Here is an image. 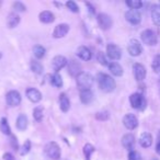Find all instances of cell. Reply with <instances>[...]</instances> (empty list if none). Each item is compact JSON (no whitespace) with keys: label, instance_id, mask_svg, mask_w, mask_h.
<instances>
[{"label":"cell","instance_id":"cell-17","mask_svg":"<svg viewBox=\"0 0 160 160\" xmlns=\"http://www.w3.org/2000/svg\"><path fill=\"white\" fill-rule=\"evenodd\" d=\"M27 97L33 103H38L42 100V93L35 88H29L27 90Z\"/></svg>","mask_w":160,"mask_h":160},{"label":"cell","instance_id":"cell-38","mask_svg":"<svg viewBox=\"0 0 160 160\" xmlns=\"http://www.w3.org/2000/svg\"><path fill=\"white\" fill-rule=\"evenodd\" d=\"M66 6H67V8H68L70 11H72V12H79V7L77 6V3L75 2V1H67L66 2Z\"/></svg>","mask_w":160,"mask_h":160},{"label":"cell","instance_id":"cell-6","mask_svg":"<svg viewBox=\"0 0 160 160\" xmlns=\"http://www.w3.org/2000/svg\"><path fill=\"white\" fill-rule=\"evenodd\" d=\"M6 101L9 107H18L21 103V94L16 90H11L6 96Z\"/></svg>","mask_w":160,"mask_h":160},{"label":"cell","instance_id":"cell-30","mask_svg":"<svg viewBox=\"0 0 160 160\" xmlns=\"http://www.w3.org/2000/svg\"><path fill=\"white\" fill-rule=\"evenodd\" d=\"M31 69L33 72L38 73V75H41V73L43 72V66L42 64H41L40 62H38V60H32L31 62Z\"/></svg>","mask_w":160,"mask_h":160},{"label":"cell","instance_id":"cell-31","mask_svg":"<svg viewBox=\"0 0 160 160\" xmlns=\"http://www.w3.org/2000/svg\"><path fill=\"white\" fill-rule=\"evenodd\" d=\"M94 150H96V148L91 144H86L83 146V153H85L86 160H90V157L94 152Z\"/></svg>","mask_w":160,"mask_h":160},{"label":"cell","instance_id":"cell-29","mask_svg":"<svg viewBox=\"0 0 160 160\" xmlns=\"http://www.w3.org/2000/svg\"><path fill=\"white\" fill-rule=\"evenodd\" d=\"M51 83L57 88L62 87V77H60V75H58L57 72L54 73V75H52L51 76Z\"/></svg>","mask_w":160,"mask_h":160},{"label":"cell","instance_id":"cell-41","mask_svg":"<svg viewBox=\"0 0 160 160\" xmlns=\"http://www.w3.org/2000/svg\"><path fill=\"white\" fill-rule=\"evenodd\" d=\"M17 137L13 135H11V140H10V144H11L12 148L14 149V150H18L19 149V145H18V142H17Z\"/></svg>","mask_w":160,"mask_h":160},{"label":"cell","instance_id":"cell-13","mask_svg":"<svg viewBox=\"0 0 160 160\" xmlns=\"http://www.w3.org/2000/svg\"><path fill=\"white\" fill-rule=\"evenodd\" d=\"M67 65V59L65 56H62V55H57L53 58L52 60V68L57 72L59 71L60 69H62L65 66Z\"/></svg>","mask_w":160,"mask_h":160},{"label":"cell","instance_id":"cell-22","mask_svg":"<svg viewBox=\"0 0 160 160\" xmlns=\"http://www.w3.org/2000/svg\"><path fill=\"white\" fill-rule=\"evenodd\" d=\"M151 19H152L153 24L160 27V6H152V8H151Z\"/></svg>","mask_w":160,"mask_h":160},{"label":"cell","instance_id":"cell-14","mask_svg":"<svg viewBox=\"0 0 160 160\" xmlns=\"http://www.w3.org/2000/svg\"><path fill=\"white\" fill-rule=\"evenodd\" d=\"M81 72H82V71H81V65H80L77 60H70L68 64V73L69 75L77 78Z\"/></svg>","mask_w":160,"mask_h":160},{"label":"cell","instance_id":"cell-19","mask_svg":"<svg viewBox=\"0 0 160 160\" xmlns=\"http://www.w3.org/2000/svg\"><path fill=\"white\" fill-rule=\"evenodd\" d=\"M19 23H20V17H19V14L16 13V12H11V13H9V16H8V18H7L8 28L13 29V28H16Z\"/></svg>","mask_w":160,"mask_h":160},{"label":"cell","instance_id":"cell-9","mask_svg":"<svg viewBox=\"0 0 160 160\" xmlns=\"http://www.w3.org/2000/svg\"><path fill=\"white\" fill-rule=\"evenodd\" d=\"M107 54L112 60H118L122 57V49L115 44H109L107 46Z\"/></svg>","mask_w":160,"mask_h":160},{"label":"cell","instance_id":"cell-12","mask_svg":"<svg viewBox=\"0 0 160 160\" xmlns=\"http://www.w3.org/2000/svg\"><path fill=\"white\" fill-rule=\"evenodd\" d=\"M133 72L134 77L137 81H142L146 77V68H145L144 65L139 64V62H136L133 66Z\"/></svg>","mask_w":160,"mask_h":160},{"label":"cell","instance_id":"cell-26","mask_svg":"<svg viewBox=\"0 0 160 160\" xmlns=\"http://www.w3.org/2000/svg\"><path fill=\"white\" fill-rule=\"evenodd\" d=\"M17 127H18L20 131H24L28 127V118L24 114H20L17 120Z\"/></svg>","mask_w":160,"mask_h":160},{"label":"cell","instance_id":"cell-18","mask_svg":"<svg viewBox=\"0 0 160 160\" xmlns=\"http://www.w3.org/2000/svg\"><path fill=\"white\" fill-rule=\"evenodd\" d=\"M77 56L79 58H81L82 60H86V62H88V60L91 59L92 53H91V51L88 48V47L79 46V47H78V49H77Z\"/></svg>","mask_w":160,"mask_h":160},{"label":"cell","instance_id":"cell-27","mask_svg":"<svg viewBox=\"0 0 160 160\" xmlns=\"http://www.w3.org/2000/svg\"><path fill=\"white\" fill-rule=\"evenodd\" d=\"M0 131L2 132V134H5V135H11V129H10V126L6 118H2L0 121Z\"/></svg>","mask_w":160,"mask_h":160},{"label":"cell","instance_id":"cell-21","mask_svg":"<svg viewBox=\"0 0 160 160\" xmlns=\"http://www.w3.org/2000/svg\"><path fill=\"white\" fill-rule=\"evenodd\" d=\"M139 144L144 148H148L152 144V136L149 133H142L139 137Z\"/></svg>","mask_w":160,"mask_h":160},{"label":"cell","instance_id":"cell-8","mask_svg":"<svg viewBox=\"0 0 160 160\" xmlns=\"http://www.w3.org/2000/svg\"><path fill=\"white\" fill-rule=\"evenodd\" d=\"M97 20H98L99 27H100L102 30H109L110 28L112 27V24H113L112 18L107 13L98 14V18H97Z\"/></svg>","mask_w":160,"mask_h":160},{"label":"cell","instance_id":"cell-4","mask_svg":"<svg viewBox=\"0 0 160 160\" xmlns=\"http://www.w3.org/2000/svg\"><path fill=\"white\" fill-rule=\"evenodd\" d=\"M140 38H142V41L144 42V44L148 45V46H153V45H156L158 42V38H157L156 33L152 31V30H149V29H147L142 32Z\"/></svg>","mask_w":160,"mask_h":160},{"label":"cell","instance_id":"cell-37","mask_svg":"<svg viewBox=\"0 0 160 160\" xmlns=\"http://www.w3.org/2000/svg\"><path fill=\"white\" fill-rule=\"evenodd\" d=\"M96 118L99 121H107L109 118V112L108 111H101V112H98L96 114Z\"/></svg>","mask_w":160,"mask_h":160},{"label":"cell","instance_id":"cell-36","mask_svg":"<svg viewBox=\"0 0 160 160\" xmlns=\"http://www.w3.org/2000/svg\"><path fill=\"white\" fill-rule=\"evenodd\" d=\"M30 149H31V142H30V140L28 139V140H25V142L23 144L22 148H21V150H20V153L22 156L27 155V153L30 151Z\"/></svg>","mask_w":160,"mask_h":160},{"label":"cell","instance_id":"cell-43","mask_svg":"<svg viewBox=\"0 0 160 160\" xmlns=\"http://www.w3.org/2000/svg\"><path fill=\"white\" fill-rule=\"evenodd\" d=\"M86 5H87V7H89V10H90V12H91V13H94V8L92 7V6L90 5L89 2H87V3H86Z\"/></svg>","mask_w":160,"mask_h":160},{"label":"cell","instance_id":"cell-10","mask_svg":"<svg viewBox=\"0 0 160 160\" xmlns=\"http://www.w3.org/2000/svg\"><path fill=\"white\" fill-rule=\"evenodd\" d=\"M125 19L128 21L131 24H139L140 21H142V16H140L139 11L138 10H128V11L125 13Z\"/></svg>","mask_w":160,"mask_h":160},{"label":"cell","instance_id":"cell-1","mask_svg":"<svg viewBox=\"0 0 160 160\" xmlns=\"http://www.w3.org/2000/svg\"><path fill=\"white\" fill-rule=\"evenodd\" d=\"M97 81L100 87V89L104 92H112L116 87L115 80L111 77V76L107 75V73L100 72L97 76Z\"/></svg>","mask_w":160,"mask_h":160},{"label":"cell","instance_id":"cell-35","mask_svg":"<svg viewBox=\"0 0 160 160\" xmlns=\"http://www.w3.org/2000/svg\"><path fill=\"white\" fill-rule=\"evenodd\" d=\"M97 59H98V62H100L102 66H109V62H108L107 57H105L103 52H98V54H97Z\"/></svg>","mask_w":160,"mask_h":160},{"label":"cell","instance_id":"cell-46","mask_svg":"<svg viewBox=\"0 0 160 160\" xmlns=\"http://www.w3.org/2000/svg\"><path fill=\"white\" fill-rule=\"evenodd\" d=\"M152 160H158V159H152Z\"/></svg>","mask_w":160,"mask_h":160},{"label":"cell","instance_id":"cell-33","mask_svg":"<svg viewBox=\"0 0 160 160\" xmlns=\"http://www.w3.org/2000/svg\"><path fill=\"white\" fill-rule=\"evenodd\" d=\"M151 68H152V70L155 71L156 73H160V54L159 55H156L155 57H153Z\"/></svg>","mask_w":160,"mask_h":160},{"label":"cell","instance_id":"cell-25","mask_svg":"<svg viewBox=\"0 0 160 160\" xmlns=\"http://www.w3.org/2000/svg\"><path fill=\"white\" fill-rule=\"evenodd\" d=\"M109 70L111 71V73H113V76L116 77H121L123 75V68L120 64L115 62H112L109 64Z\"/></svg>","mask_w":160,"mask_h":160},{"label":"cell","instance_id":"cell-11","mask_svg":"<svg viewBox=\"0 0 160 160\" xmlns=\"http://www.w3.org/2000/svg\"><path fill=\"white\" fill-rule=\"evenodd\" d=\"M123 124H124V126L126 127L127 129H131L132 131V129H135L136 127H137L138 120L134 114L128 113L124 116V118H123Z\"/></svg>","mask_w":160,"mask_h":160},{"label":"cell","instance_id":"cell-24","mask_svg":"<svg viewBox=\"0 0 160 160\" xmlns=\"http://www.w3.org/2000/svg\"><path fill=\"white\" fill-rule=\"evenodd\" d=\"M59 108L62 112H67L70 108V102H69V99L66 96V93L59 94Z\"/></svg>","mask_w":160,"mask_h":160},{"label":"cell","instance_id":"cell-5","mask_svg":"<svg viewBox=\"0 0 160 160\" xmlns=\"http://www.w3.org/2000/svg\"><path fill=\"white\" fill-rule=\"evenodd\" d=\"M129 102H131L132 108L136 110H144L146 108V100L145 98L142 96L140 93H133L131 97H129Z\"/></svg>","mask_w":160,"mask_h":160},{"label":"cell","instance_id":"cell-39","mask_svg":"<svg viewBox=\"0 0 160 160\" xmlns=\"http://www.w3.org/2000/svg\"><path fill=\"white\" fill-rule=\"evenodd\" d=\"M13 9L16 10L17 12H23L27 10V7H25L22 2H20V1H17V2L13 3Z\"/></svg>","mask_w":160,"mask_h":160},{"label":"cell","instance_id":"cell-45","mask_svg":"<svg viewBox=\"0 0 160 160\" xmlns=\"http://www.w3.org/2000/svg\"><path fill=\"white\" fill-rule=\"evenodd\" d=\"M159 86H160V79H159Z\"/></svg>","mask_w":160,"mask_h":160},{"label":"cell","instance_id":"cell-16","mask_svg":"<svg viewBox=\"0 0 160 160\" xmlns=\"http://www.w3.org/2000/svg\"><path fill=\"white\" fill-rule=\"evenodd\" d=\"M69 31V25L66 24V23H62V24L56 25L55 30L53 32V36L55 38H64Z\"/></svg>","mask_w":160,"mask_h":160},{"label":"cell","instance_id":"cell-40","mask_svg":"<svg viewBox=\"0 0 160 160\" xmlns=\"http://www.w3.org/2000/svg\"><path fill=\"white\" fill-rule=\"evenodd\" d=\"M128 160H142L140 155L137 152V151H129L128 153Z\"/></svg>","mask_w":160,"mask_h":160},{"label":"cell","instance_id":"cell-7","mask_svg":"<svg viewBox=\"0 0 160 160\" xmlns=\"http://www.w3.org/2000/svg\"><path fill=\"white\" fill-rule=\"evenodd\" d=\"M127 51H128L129 55L132 56H139L142 53V46L139 43V41L133 38V40L129 41L128 47H127Z\"/></svg>","mask_w":160,"mask_h":160},{"label":"cell","instance_id":"cell-20","mask_svg":"<svg viewBox=\"0 0 160 160\" xmlns=\"http://www.w3.org/2000/svg\"><path fill=\"white\" fill-rule=\"evenodd\" d=\"M80 101L83 104H90L93 101V93L91 90H83L80 91Z\"/></svg>","mask_w":160,"mask_h":160},{"label":"cell","instance_id":"cell-3","mask_svg":"<svg viewBox=\"0 0 160 160\" xmlns=\"http://www.w3.org/2000/svg\"><path fill=\"white\" fill-rule=\"evenodd\" d=\"M44 151L49 159L58 160L60 158V148L55 142H51L45 146Z\"/></svg>","mask_w":160,"mask_h":160},{"label":"cell","instance_id":"cell-23","mask_svg":"<svg viewBox=\"0 0 160 160\" xmlns=\"http://www.w3.org/2000/svg\"><path fill=\"white\" fill-rule=\"evenodd\" d=\"M38 18H40L41 22H43V23H52V22H54V20H55L54 13L51 11H48V10H45V11L41 12Z\"/></svg>","mask_w":160,"mask_h":160},{"label":"cell","instance_id":"cell-2","mask_svg":"<svg viewBox=\"0 0 160 160\" xmlns=\"http://www.w3.org/2000/svg\"><path fill=\"white\" fill-rule=\"evenodd\" d=\"M93 85V77L89 72H81L77 77V86L80 91L90 90L91 86Z\"/></svg>","mask_w":160,"mask_h":160},{"label":"cell","instance_id":"cell-15","mask_svg":"<svg viewBox=\"0 0 160 160\" xmlns=\"http://www.w3.org/2000/svg\"><path fill=\"white\" fill-rule=\"evenodd\" d=\"M122 145L125 149L129 151H133L134 146H135V136L133 134H126L122 138Z\"/></svg>","mask_w":160,"mask_h":160},{"label":"cell","instance_id":"cell-34","mask_svg":"<svg viewBox=\"0 0 160 160\" xmlns=\"http://www.w3.org/2000/svg\"><path fill=\"white\" fill-rule=\"evenodd\" d=\"M33 118L35 121L38 122H41L43 118V108L42 107H36L35 109L33 110Z\"/></svg>","mask_w":160,"mask_h":160},{"label":"cell","instance_id":"cell-44","mask_svg":"<svg viewBox=\"0 0 160 160\" xmlns=\"http://www.w3.org/2000/svg\"><path fill=\"white\" fill-rule=\"evenodd\" d=\"M156 152L158 153V155H160V142L157 144V146H156Z\"/></svg>","mask_w":160,"mask_h":160},{"label":"cell","instance_id":"cell-28","mask_svg":"<svg viewBox=\"0 0 160 160\" xmlns=\"http://www.w3.org/2000/svg\"><path fill=\"white\" fill-rule=\"evenodd\" d=\"M33 54L38 59H41V58L44 57L45 54H46V49L43 46H41V45H36L33 48Z\"/></svg>","mask_w":160,"mask_h":160},{"label":"cell","instance_id":"cell-32","mask_svg":"<svg viewBox=\"0 0 160 160\" xmlns=\"http://www.w3.org/2000/svg\"><path fill=\"white\" fill-rule=\"evenodd\" d=\"M126 5L131 8L132 10H137L142 8V2L140 0H126Z\"/></svg>","mask_w":160,"mask_h":160},{"label":"cell","instance_id":"cell-42","mask_svg":"<svg viewBox=\"0 0 160 160\" xmlns=\"http://www.w3.org/2000/svg\"><path fill=\"white\" fill-rule=\"evenodd\" d=\"M3 159L5 160H16L14 159V157L10 152H6L5 155H3Z\"/></svg>","mask_w":160,"mask_h":160}]
</instances>
